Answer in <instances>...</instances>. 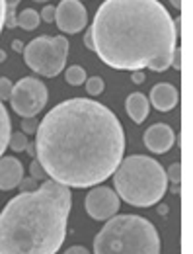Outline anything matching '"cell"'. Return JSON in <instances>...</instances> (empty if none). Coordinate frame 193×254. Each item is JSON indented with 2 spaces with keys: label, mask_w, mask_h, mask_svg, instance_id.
<instances>
[{
  "label": "cell",
  "mask_w": 193,
  "mask_h": 254,
  "mask_svg": "<svg viewBox=\"0 0 193 254\" xmlns=\"http://www.w3.org/2000/svg\"><path fill=\"white\" fill-rule=\"evenodd\" d=\"M125 133L117 116L90 98L57 104L35 131V159L66 188L97 186L123 160Z\"/></svg>",
  "instance_id": "6da1fadb"
},
{
  "label": "cell",
  "mask_w": 193,
  "mask_h": 254,
  "mask_svg": "<svg viewBox=\"0 0 193 254\" xmlns=\"http://www.w3.org/2000/svg\"><path fill=\"white\" fill-rule=\"evenodd\" d=\"M90 32L94 51L111 68L164 72L172 64L178 35L158 0H105Z\"/></svg>",
  "instance_id": "7a4b0ae2"
},
{
  "label": "cell",
  "mask_w": 193,
  "mask_h": 254,
  "mask_svg": "<svg viewBox=\"0 0 193 254\" xmlns=\"http://www.w3.org/2000/svg\"><path fill=\"white\" fill-rule=\"evenodd\" d=\"M70 190L45 180L22 191L0 213V254H55L64 243Z\"/></svg>",
  "instance_id": "3957f363"
},
{
  "label": "cell",
  "mask_w": 193,
  "mask_h": 254,
  "mask_svg": "<svg viewBox=\"0 0 193 254\" xmlns=\"http://www.w3.org/2000/svg\"><path fill=\"white\" fill-rule=\"evenodd\" d=\"M115 193L129 205L150 207L158 203L168 190L166 170L158 160L133 155L119 162L113 172Z\"/></svg>",
  "instance_id": "277c9868"
},
{
  "label": "cell",
  "mask_w": 193,
  "mask_h": 254,
  "mask_svg": "<svg viewBox=\"0 0 193 254\" xmlns=\"http://www.w3.org/2000/svg\"><path fill=\"white\" fill-rule=\"evenodd\" d=\"M94 254H160V237L141 215H113L96 235Z\"/></svg>",
  "instance_id": "5b68a950"
},
{
  "label": "cell",
  "mask_w": 193,
  "mask_h": 254,
  "mask_svg": "<svg viewBox=\"0 0 193 254\" xmlns=\"http://www.w3.org/2000/svg\"><path fill=\"white\" fill-rule=\"evenodd\" d=\"M68 55V39L64 35L35 37L24 47V61L41 76H57L64 68Z\"/></svg>",
  "instance_id": "8992f818"
},
{
  "label": "cell",
  "mask_w": 193,
  "mask_h": 254,
  "mask_svg": "<svg viewBox=\"0 0 193 254\" xmlns=\"http://www.w3.org/2000/svg\"><path fill=\"white\" fill-rule=\"evenodd\" d=\"M47 100H49L47 86L39 78L26 76L12 86V94H10L12 110L22 118H37V114L47 106Z\"/></svg>",
  "instance_id": "52a82bcc"
},
{
  "label": "cell",
  "mask_w": 193,
  "mask_h": 254,
  "mask_svg": "<svg viewBox=\"0 0 193 254\" xmlns=\"http://www.w3.org/2000/svg\"><path fill=\"white\" fill-rule=\"evenodd\" d=\"M84 203H86L88 215L92 219H96V221H107V219H111L113 215H117V211L121 207L119 195L115 193V190L105 188V186H96L94 190L88 191Z\"/></svg>",
  "instance_id": "ba28073f"
},
{
  "label": "cell",
  "mask_w": 193,
  "mask_h": 254,
  "mask_svg": "<svg viewBox=\"0 0 193 254\" xmlns=\"http://www.w3.org/2000/svg\"><path fill=\"white\" fill-rule=\"evenodd\" d=\"M57 28L63 33H78L86 28L88 12L80 0H61L55 8Z\"/></svg>",
  "instance_id": "9c48e42d"
},
{
  "label": "cell",
  "mask_w": 193,
  "mask_h": 254,
  "mask_svg": "<svg viewBox=\"0 0 193 254\" xmlns=\"http://www.w3.org/2000/svg\"><path fill=\"white\" fill-rule=\"evenodd\" d=\"M174 141H176V135H174L172 127L166 124H154L145 131V145L150 153H156V155L168 153L172 149Z\"/></svg>",
  "instance_id": "30bf717a"
},
{
  "label": "cell",
  "mask_w": 193,
  "mask_h": 254,
  "mask_svg": "<svg viewBox=\"0 0 193 254\" xmlns=\"http://www.w3.org/2000/svg\"><path fill=\"white\" fill-rule=\"evenodd\" d=\"M24 180V164L16 157H0V190L8 191Z\"/></svg>",
  "instance_id": "8fae6325"
},
{
  "label": "cell",
  "mask_w": 193,
  "mask_h": 254,
  "mask_svg": "<svg viewBox=\"0 0 193 254\" xmlns=\"http://www.w3.org/2000/svg\"><path fill=\"white\" fill-rule=\"evenodd\" d=\"M150 104L158 112H170L178 106V90L174 84L168 82H158L150 90Z\"/></svg>",
  "instance_id": "7c38bea8"
},
{
  "label": "cell",
  "mask_w": 193,
  "mask_h": 254,
  "mask_svg": "<svg viewBox=\"0 0 193 254\" xmlns=\"http://www.w3.org/2000/svg\"><path fill=\"white\" fill-rule=\"evenodd\" d=\"M148 108H150V102L148 98L141 92H133L129 94L127 102H125V110H127L129 118L135 122V124H143L148 116Z\"/></svg>",
  "instance_id": "4fadbf2b"
},
{
  "label": "cell",
  "mask_w": 193,
  "mask_h": 254,
  "mask_svg": "<svg viewBox=\"0 0 193 254\" xmlns=\"http://www.w3.org/2000/svg\"><path fill=\"white\" fill-rule=\"evenodd\" d=\"M10 135H12V122H10L8 110H6L4 104L0 102V157H2L4 151L8 149Z\"/></svg>",
  "instance_id": "5bb4252c"
},
{
  "label": "cell",
  "mask_w": 193,
  "mask_h": 254,
  "mask_svg": "<svg viewBox=\"0 0 193 254\" xmlns=\"http://www.w3.org/2000/svg\"><path fill=\"white\" fill-rule=\"evenodd\" d=\"M41 18H39V12H35L33 8H26L22 10L18 16H16V26H20L22 30L26 32H33L37 26H39Z\"/></svg>",
  "instance_id": "9a60e30c"
},
{
  "label": "cell",
  "mask_w": 193,
  "mask_h": 254,
  "mask_svg": "<svg viewBox=\"0 0 193 254\" xmlns=\"http://www.w3.org/2000/svg\"><path fill=\"white\" fill-rule=\"evenodd\" d=\"M64 78H66V82H68L70 86H80V84L86 82V70H84L82 66H76V64H74V66L66 68Z\"/></svg>",
  "instance_id": "2e32d148"
},
{
  "label": "cell",
  "mask_w": 193,
  "mask_h": 254,
  "mask_svg": "<svg viewBox=\"0 0 193 254\" xmlns=\"http://www.w3.org/2000/svg\"><path fill=\"white\" fill-rule=\"evenodd\" d=\"M10 149L12 151H16V153H22V151H26L28 149V135H24L22 131L20 133H12L10 135Z\"/></svg>",
  "instance_id": "e0dca14e"
},
{
  "label": "cell",
  "mask_w": 193,
  "mask_h": 254,
  "mask_svg": "<svg viewBox=\"0 0 193 254\" xmlns=\"http://www.w3.org/2000/svg\"><path fill=\"white\" fill-rule=\"evenodd\" d=\"M20 0H6V14H4V26L6 28H16V6Z\"/></svg>",
  "instance_id": "ac0fdd59"
},
{
  "label": "cell",
  "mask_w": 193,
  "mask_h": 254,
  "mask_svg": "<svg viewBox=\"0 0 193 254\" xmlns=\"http://www.w3.org/2000/svg\"><path fill=\"white\" fill-rule=\"evenodd\" d=\"M105 88V82L101 76H92V78H86V92L90 96H99Z\"/></svg>",
  "instance_id": "d6986e66"
},
{
  "label": "cell",
  "mask_w": 193,
  "mask_h": 254,
  "mask_svg": "<svg viewBox=\"0 0 193 254\" xmlns=\"http://www.w3.org/2000/svg\"><path fill=\"white\" fill-rule=\"evenodd\" d=\"M166 178L172 180L174 184H180V182H182V164H180V162H174V164L168 168Z\"/></svg>",
  "instance_id": "ffe728a7"
},
{
  "label": "cell",
  "mask_w": 193,
  "mask_h": 254,
  "mask_svg": "<svg viewBox=\"0 0 193 254\" xmlns=\"http://www.w3.org/2000/svg\"><path fill=\"white\" fill-rule=\"evenodd\" d=\"M37 126H39L37 118H24L20 127H22V133H24V135H33V133L37 131Z\"/></svg>",
  "instance_id": "44dd1931"
},
{
  "label": "cell",
  "mask_w": 193,
  "mask_h": 254,
  "mask_svg": "<svg viewBox=\"0 0 193 254\" xmlns=\"http://www.w3.org/2000/svg\"><path fill=\"white\" fill-rule=\"evenodd\" d=\"M12 82H10V78H6V76H0V102L2 100H10V94H12Z\"/></svg>",
  "instance_id": "7402d4cb"
},
{
  "label": "cell",
  "mask_w": 193,
  "mask_h": 254,
  "mask_svg": "<svg viewBox=\"0 0 193 254\" xmlns=\"http://www.w3.org/2000/svg\"><path fill=\"white\" fill-rule=\"evenodd\" d=\"M30 174H32L33 180H41V178L45 176V170H43V166L39 164V160H37V159L30 164Z\"/></svg>",
  "instance_id": "603a6c76"
},
{
  "label": "cell",
  "mask_w": 193,
  "mask_h": 254,
  "mask_svg": "<svg viewBox=\"0 0 193 254\" xmlns=\"http://www.w3.org/2000/svg\"><path fill=\"white\" fill-rule=\"evenodd\" d=\"M39 18H41L43 22H47V24H51V22L55 20V6H45V8L41 10V14H39Z\"/></svg>",
  "instance_id": "cb8c5ba5"
},
{
  "label": "cell",
  "mask_w": 193,
  "mask_h": 254,
  "mask_svg": "<svg viewBox=\"0 0 193 254\" xmlns=\"http://www.w3.org/2000/svg\"><path fill=\"white\" fill-rule=\"evenodd\" d=\"M170 66H174L176 70H182V49H174V53H172V64Z\"/></svg>",
  "instance_id": "d4e9b609"
},
{
  "label": "cell",
  "mask_w": 193,
  "mask_h": 254,
  "mask_svg": "<svg viewBox=\"0 0 193 254\" xmlns=\"http://www.w3.org/2000/svg\"><path fill=\"white\" fill-rule=\"evenodd\" d=\"M35 182H37V180H33V178L22 180V182H20V188H22L24 191H33L35 190Z\"/></svg>",
  "instance_id": "484cf974"
},
{
  "label": "cell",
  "mask_w": 193,
  "mask_h": 254,
  "mask_svg": "<svg viewBox=\"0 0 193 254\" xmlns=\"http://www.w3.org/2000/svg\"><path fill=\"white\" fill-rule=\"evenodd\" d=\"M131 80H133L135 84H143V82H145V72H143V70H133Z\"/></svg>",
  "instance_id": "4316f807"
},
{
  "label": "cell",
  "mask_w": 193,
  "mask_h": 254,
  "mask_svg": "<svg viewBox=\"0 0 193 254\" xmlns=\"http://www.w3.org/2000/svg\"><path fill=\"white\" fill-rule=\"evenodd\" d=\"M64 254H90V253H88V249H84V247H70Z\"/></svg>",
  "instance_id": "83f0119b"
},
{
  "label": "cell",
  "mask_w": 193,
  "mask_h": 254,
  "mask_svg": "<svg viewBox=\"0 0 193 254\" xmlns=\"http://www.w3.org/2000/svg\"><path fill=\"white\" fill-rule=\"evenodd\" d=\"M84 45H86L88 49H92V51H94V41H92V32H90V30L84 33Z\"/></svg>",
  "instance_id": "f1b7e54d"
},
{
  "label": "cell",
  "mask_w": 193,
  "mask_h": 254,
  "mask_svg": "<svg viewBox=\"0 0 193 254\" xmlns=\"http://www.w3.org/2000/svg\"><path fill=\"white\" fill-rule=\"evenodd\" d=\"M4 14H6V0H0V32L4 28Z\"/></svg>",
  "instance_id": "f546056e"
},
{
  "label": "cell",
  "mask_w": 193,
  "mask_h": 254,
  "mask_svg": "<svg viewBox=\"0 0 193 254\" xmlns=\"http://www.w3.org/2000/svg\"><path fill=\"white\" fill-rule=\"evenodd\" d=\"M12 45H14V49H16V51H24V43H22V41H14Z\"/></svg>",
  "instance_id": "4dcf8cb0"
},
{
  "label": "cell",
  "mask_w": 193,
  "mask_h": 254,
  "mask_svg": "<svg viewBox=\"0 0 193 254\" xmlns=\"http://www.w3.org/2000/svg\"><path fill=\"white\" fill-rule=\"evenodd\" d=\"M170 2H172V6H174V8L182 10V4H184V0H170Z\"/></svg>",
  "instance_id": "1f68e13d"
},
{
  "label": "cell",
  "mask_w": 193,
  "mask_h": 254,
  "mask_svg": "<svg viewBox=\"0 0 193 254\" xmlns=\"http://www.w3.org/2000/svg\"><path fill=\"white\" fill-rule=\"evenodd\" d=\"M4 59H6V53H4V51H0V63H2Z\"/></svg>",
  "instance_id": "d6a6232c"
},
{
  "label": "cell",
  "mask_w": 193,
  "mask_h": 254,
  "mask_svg": "<svg viewBox=\"0 0 193 254\" xmlns=\"http://www.w3.org/2000/svg\"><path fill=\"white\" fill-rule=\"evenodd\" d=\"M33 2H39L41 4V2H49V0H33Z\"/></svg>",
  "instance_id": "836d02e7"
}]
</instances>
